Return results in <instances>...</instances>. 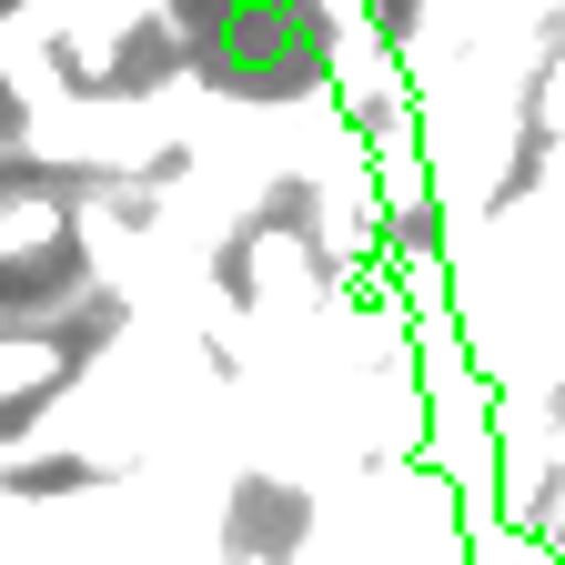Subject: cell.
I'll return each instance as SVG.
<instances>
[{"label":"cell","mask_w":565,"mask_h":565,"mask_svg":"<svg viewBox=\"0 0 565 565\" xmlns=\"http://www.w3.org/2000/svg\"><path fill=\"white\" fill-rule=\"evenodd\" d=\"M71 353L61 333H0V404H31V394H61Z\"/></svg>","instance_id":"cell-4"},{"label":"cell","mask_w":565,"mask_h":565,"mask_svg":"<svg viewBox=\"0 0 565 565\" xmlns=\"http://www.w3.org/2000/svg\"><path fill=\"white\" fill-rule=\"evenodd\" d=\"M323 82H333V102H343L353 121H384V111L414 102V61H404V41H384V21L364 11V21L323 31Z\"/></svg>","instance_id":"cell-2"},{"label":"cell","mask_w":565,"mask_h":565,"mask_svg":"<svg viewBox=\"0 0 565 565\" xmlns=\"http://www.w3.org/2000/svg\"><path fill=\"white\" fill-rule=\"evenodd\" d=\"M0 102H11V92H0Z\"/></svg>","instance_id":"cell-6"},{"label":"cell","mask_w":565,"mask_h":565,"mask_svg":"<svg viewBox=\"0 0 565 565\" xmlns=\"http://www.w3.org/2000/svg\"><path fill=\"white\" fill-rule=\"evenodd\" d=\"M71 243V202L51 182H21V192H0V273H31Z\"/></svg>","instance_id":"cell-3"},{"label":"cell","mask_w":565,"mask_h":565,"mask_svg":"<svg viewBox=\"0 0 565 565\" xmlns=\"http://www.w3.org/2000/svg\"><path fill=\"white\" fill-rule=\"evenodd\" d=\"M364 11H374V0H313V21H323V31H343V21H364Z\"/></svg>","instance_id":"cell-5"},{"label":"cell","mask_w":565,"mask_h":565,"mask_svg":"<svg viewBox=\"0 0 565 565\" xmlns=\"http://www.w3.org/2000/svg\"><path fill=\"white\" fill-rule=\"evenodd\" d=\"M233 253H243V294H253V313H263V323H303V313H323V303H333L323 253H313V233H303V223H253Z\"/></svg>","instance_id":"cell-1"}]
</instances>
